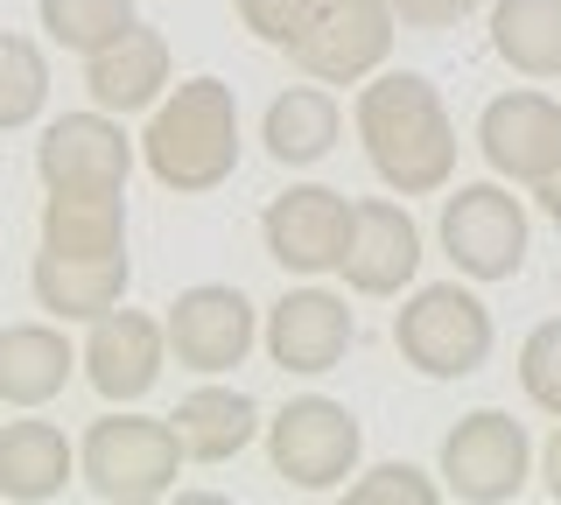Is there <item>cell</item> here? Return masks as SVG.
Returning <instances> with one entry per match:
<instances>
[{
	"label": "cell",
	"instance_id": "1",
	"mask_svg": "<svg viewBox=\"0 0 561 505\" xmlns=\"http://www.w3.org/2000/svg\"><path fill=\"white\" fill-rule=\"evenodd\" d=\"M358 141L393 197H435L456 176V119L421 71H373L358 84Z\"/></svg>",
	"mask_w": 561,
	"mask_h": 505
},
{
	"label": "cell",
	"instance_id": "2",
	"mask_svg": "<svg viewBox=\"0 0 561 505\" xmlns=\"http://www.w3.org/2000/svg\"><path fill=\"white\" fill-rule=\"evenodd\" d=\"M140 162L148 176L175 190V197H204V190L232 183L239 169V99L225 78H183L154 106L148 134H140Z\"/></svg>",
	"mask_w": 561,
	"mask_h": 505
},
{
	"label": "cell",
	"instance_id": "3",
	"mask_svg": "<svg viewBox=\"0 0 561 505\" xmlns=\"http://www.w3.org/2000/svg\"><path fill=\"white\" fill-rule=\"evenodd\" d=\"M393 344L421 379H470L491 365L499 323L463 282H428L393 309Z\"/></svg>",
	"mask_w": 561,
	"mask_h": 505
},
{
	"label": "cell",
	"instance_id": "4",
	"mask_svg": "<svg viewBox=\"0 0 561 505\" xmlns=\"http://www.w3.org/2000/svg\"><path fill=\"white\" fill-rule=\"evenodd\" d=\"M183 443H175L169 422H148V414H99L78 443V478L92 484V498L105 505H148L175 492V470H183Z\"/></svg>",
	"mask_w": 561,
	"mask_h": 505
},
{
	"label": "cell",
	"instance_id": "5",
	"mask_svg": "<svg viewBox=\"0 0 561 505\" xmlns=\"http://www.w3.org/2000/svg\"><path fill=\"white\" fill-rule=\"evenodd\" d=\"M358 457H365V428L344 400L330 393H302L267 422V463L288 492H344V478H358Z\"/></svg>",
	"mask_w": 561,
	"mask_h": 505
},
{
	"label": "cell",
	"instance_id": "6",
	"mask_svg": "<svg viewBox=\"0 0 561 505\" xmlns=\"http://www.w3.org/2000/svg\"><path fill=\"white\" fill-rule=\"evenodd\" d=\"M435 232L463 282H513L526 267V204L505 183H456Z\"/></svg>",
	"mask_w": 561,
	"mask_h": 505
},
{
	"label": "cell",
	"instance_id": "7",
	"mask_svg": "<svg viewBox=\"0 0 561 505\" xmlns=\"http://www.w3.org/2000/svg\"><path fill=\"white\" fill-rule=\"evenodd\" d=\"M534 478V443L505 408H478L443 435V484L470 505H505Z\"/></svg>",
	"mask_w": 561,
	"mask_h": 505
},
{
	"label": "cell",
	"instance_id": "8",
	"mask_svg": "<svg viewBox=\"0 0 561 505\" xmlns=\"http://www.w3.org/2000/svg\"><path fill=\"white\" fill-rule=\"evenodd\" d=\"M393 28H400V14L386 0H323V14L288 49V64L316 84H365L393 57Z\"/></svg>",
	"mask_w": 561,
	"mask_h": 505
},
{
	"label": "cell",
	"instance_id": "9",
	"mask_svg": "<svg viewBox=\"0 0 561 505\" xmlns=\"http://www.w3.org/2000/svg\"><path fill=\"white\" fill-rule=\"evenodd\" d=\"M162 323H169V358L183 365V372H204V379L245 365V352L260 344V317H253V302H245V288H232V282L183 288Z\"/></svg>",
	"mask_w": 561,
	"mask_h": 505
},
{
	"label": "cell",
	"instance_id": "10",
	"mask_svg": "<svg viewBox=\"0 0 561 505\" xmlns=\"http://www.w3.org/2000/svg\"><path fill=\"white\" fill-rule=\"evenodd\" d=\"M134 154H140V141L119 127V113L92 106V113H64L43 127L35 176H43V190H127Z\"/></svg>",
	"mask_w": 561,
	"mask_h": 505
},
{
	"label": "cell",
	"instance_id": "11",
	"mask_svg": "<svg viewBox=\"0 0 561 505\" xmlns=\"http://www.w3.org/2000/svg\"><path fill=\"white\" fill-rule=\"evenodd\" d=\"M351 211L358 204L330 183H295L260 211V239H267V260L280 274H330L344 260L351 239Z\"/></svg>",
	"mask_w": 561,
	"mask_h": 505
},
{
	"label": "cell",
	"instance_id": "12",
	"mask_svg": "<svg viewBox=\"0 0 561 505\" xmlns=\"http://www.w3.org/2000/svg\"><path fill=\"white\" fill-rule=\"evenodd\" d=\"M169 365V323L162 317H140V309H105L84 337V379L105 408H134V400L154 393Z\"/></svg>",
	"mask_w": 561,
	"mask_h": 505
},
{
	"label": "cell",
	"instance_id": "13",
	"mask_svg": "<svg viewBox=\"0 0 561 505\" xmlns=\"http://www.w3.org/2000/svg\"><path fill=\"white\" fill-rule=\"evenodd\" d=\"M351 344H358V317H351L344 295H330V288H288L267 309V358L295 379L337 372Z\"/></svg>",
	"mask_w": 561,
	"mask_h": 505
},
{
	"label": "cell",
	"instance_id": "14",
	"mask_svg": "<svg viewBox=\"0 0 561 505\" xmlns=\"http://www.w3.org/2000/svg\"><path fill=\"white\" fill-rule=\"evenodd\" d=\"M478 148H484L491 176L534 190V183L561 162V106H554L548 92H534V84L499 92V99L478 113Z\"/></svg>",
	"mask_w": 561,
	"mask_h": 505
},
{
	"label": "cell",
	"instance_id": "15",
	"mask_svg": "<svg viewBox=\"0 0 561 505\" xmlns=\"http://www.w3.org/2000/svg\"><path fill=\"white\" fill-rule=\"evenodd\" d=\"M351 295H400L421 274V225L408 218V204L393 197H365L351 211V239L337 260Z\"/></svg>",
	"mask_w": 561,
	"mask_h": 505
},
{
	"label": "cell",
	"instance_id": "16",
	"mask_svg": "<svg viewBox=\"0 0 561 505\" xmlns=\"http://www.w3.org/2000/svg\"><path fill=\"white\" fill-rule=\"evenodd\" d=\"M134 282V260L127 253H35L28 288L35 302L49 309L57 323H99L105 309H119V295Z\"/></svg>",
	"mask_w": 561,
	"mask_h": 505
},
{
	"label": "cell",
	"instance_id": "17",
	"mask_svg": "<svg viewBox=\"0 0 561 505\" xmlns=\"http://www.w3.org/2000/svg\"><path fill=\"white\" fill-rule=\"evenodd\" d=\"M84 92H92V106L119 113V119L162 106V92H169V36L148 28V22H134L119 43H105L99 57H84Z\"/></svg>",
	"mask_w": 561,
	"mask_h": 505
},
{
	"label": "cell",
	"instance_id": "18",
	"mask_svg": "<svg viewBox=\"0 0 561 505\" xmlns=\"http://www.w3.org/2000/svg\"><path fill=\"white\" fill-rule=\"evenodd\" d=\"M78 365H84V352H70V337L57 323H8L0 330V400L8 408L57 400Z\"/></svg>",
	"mask_w": 561,
	"mask_h": 505
},
{
	"label": "cell",
	"instance_id": "19",
	"mask_svg": "<svg viewBox=\"0 0 561 505\" xmlns=\"http://www.w3.org/2000/svg\"><path fill=\"white\" fill-rule=\"evenodd\" d=\"M344 134V113L337 99H330V84H288V92L267 99V119H260V141H267V154L280 169H316L330 148H337Z\"/></svg>",
	"mask_w": 561,
	"mask_h": 505
},
{
	"label": "cell",
	"instance_id": "20",
	"mask_svg": "<svg viewBox=\"0 0 561 505\" xmlns=\"http://www.w3.org/2000/svg\"><path fill=\"white\" fill-rule=\"evenodd\" d=\"M169 428H175V443H183L190 463H232L267 422H260L253 393H239V387H197V393L175 400Z\"/></svg>",
	"mask_w": 561,
	"mask_h": 505
},
{
	"label": "cell",
	"instance_id": "21",
	"mask_svg": "<svg viewBox=\"0 0 561 505\" xmlns=\"http://www.w3.org/2000/svg\"><path fill=\"white\" fill-rule=\"evenodd\" d=\"M70 478H78V449L64 443L57 422H8L0 428V498L43 505V498H64Z\"/></svg>",
	"mask_w": 561,
	"mask_h": 505
},
{
	"label": "cell",
	"instance_id": "22",
	"mask_svg": "<svg viewBox=\"0 0 561 505\" xmlns=\"http://www.w3.org/2000/svg\"><path fill=\"white\" fill-rule=\"evenodd\" d=\"M43 246L49 253H127V190H49Z\"/></svg>",
	"mask_w": 561,
	"mask_h": 505
},
{
	"label": "cell",
	"instance_id": "23",
	"mask_svg": "<svg viewBox=\"0 0 561 505\" xmlns=\"http://www.w3.org/2000/svg\"><path fill=\"white\" fill-rule=\"evenodd\" d=\"M491 57L519 78H561V0H491Z\"/></svg>",
	"mask_w": 561,
	"mask_h": 505
},
{
	"label": "cell",
	"instance_id": "24",
	"mask_svg": "<svg viewBox=\"0 0 561 505\" xmlns=\"http://www.w3.org/2000/svg\"><path fill=\"white\" fill-rule=\"evenodd\" d=\"M35 22L57 49L99 57L105 43H119L134 28V0H35Z\"/></svg>",
	"mask_w": 561,
	"mask_h": 505
},
{
	"label": "cell",
	"instance_id": "25",
	"mask_svg": "<svg viewBox=\"0 0 561 505\" xmlns=\"http://www.w3.org/2000/svg\"><path fill=\"white\" fill-rule=\"evenodd\" d=\"M43 106H49V57H43V43L0 28V134L35 127Z\"/></svg>",
	"mask_w": 561,
	"mask_h": 505
},
{
	"label": "cell",
	"instance_id": "26",
	"mask_svg": "<svg viewBox=\"0 0 561 505\" xmlns=\"http://www.w3.org/2000/svg\"><path fill=\"white\" fill-rule=\"evenodd\" d=\"M519 387H526V400H534L540 414H554V422H561V317L526 330V344H519Z\"/></svg>",
	"mask_w": 561,
	"mask_h": 505
},
{
	"label": "cell",
	"instance_id": "27",
	"mask_svg": "<svg viewBox=\"0 0 561 505\" xmlns=\"http://www.w3.org/2000/svg\"><path fill=\"white\" fill-rule=\"evenodd\" d=\"M344 498L351 505H435L443 484H435L428 470H414V463H373L365 478L344 484Z\"/></svg>",
	"mask_w": 561,
	"mask_h": 505
},
{
	"label": "cell",
	"instance_id": "28",
	"mask_svg": "<svg viewBox=\"0 0 561 505\" xmlns=\"http://www.w3.org/2000/svg\"><path fill=\"white\" fill-rule=\"evenodd\" d=\"M316 14H323V0H239V22L253 28L267 49H295L309 36Z\"/></svg>",
	"mask_w": 561,
	"mask_h": 505
},
{
	"label": "cell",
	"instance_id": "29",
	"mask_svg": "<svg viewBox=\"0 0 561 505\" xmlns=\"http://www.w3.org/2000/svg\"><path fill=\"white\" fill-rule=\"evenodd\" d=\"M400 14V28H456L463 14H478V0H386Z\"/></svg>",
	"mask_w": 561,
	"mask_h": 505
},
{
	"label": "cell",
	"instance_id": "30",
	"mask_svg": "<svg viewBox=\"0 0 561 505\" xmlns=\"http://www.w3.org/2000/svg\"><path fill=\"white\" fill-rule=\"evenodd\" d=\"M540 484H548V498L561 505V422H554V435H548V449H540Z\"/></svg>",
	"mask_w": 561,
	"mask_h": 505
},
{
	"label": "cell",
	"instance_id": "31",
	"mask_svg": "<svg viewBox=\"0 0 561 505\" xmlns=\"http://www.w3.org/2000/svg\"><path fill=\"white\" fill-rule=\"evenodd\" d=\"M534 204H540V218H554V225H561V162L534 183Z\"/></svg>",
	"mask_w": 561,
	"mask_h": 505
}]
</instances>
